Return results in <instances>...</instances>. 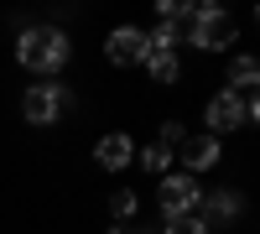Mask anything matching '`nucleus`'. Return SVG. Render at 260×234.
Instances as JSON below:
<instances>
[{
  "label": "nucleus",
  "instance_id": "nucleus-4",
  "mask_svg": "<svg viewBox=\"0 0 260 234\" xmlns=\"http://www.w3.org/2000/svg\"><path fill=\"white\" fill-rule=\"evenodd\" d=\"M260 125V99L255 94H229V89H213L203 99V136L213 141H229L240 130H255Z\"/></svg>",
  "mask_w": 260,
  "mask_h": 234
},
{
  "label": "nucleus",
  "instance_id": "nucleus-10",
  "mask_svg": "<svg viewBox=\"0 0 260 234\" xmlns=\"http://www.w3.org/2000/svg\"><path fill=\"white\" fill-rule=\"evenodd\" d=\"M255 83H260V57L255 52H229L224 57V78H219V89H229V94H255Z\"/></svg>",
  "mask_w": 260,
  "mask_h": 234
},
{
  "label": "nucleus",
  "instance_id": "nucleus-2",
  "mask_svg": "<svg viewBox=\"0 0 260 234\" xmlns=\"http://www.w3.org/2000/svg\"><path fill=\"white\" fill-rule=\"evenodd\" d=\"M234 42H240V26H234L229 6L219 0H192V21H187V47L198 57H229Z\"/></svg>",
  "mask_w": 260,
  "mask_h": 234
},
{
  "label": "nucleus",
  "instance_id": "nucleus-15",
  "mask_svg": "<svg viewBox=\"0 0 260 234\" xmlns=\"http://www.w3.org/2000/svg\"><path fill=\"white\" fill-rule=\"evenodd\" d=\"M151 234H213L198 214H187V219H172V224H156V229H151Z\"/></svg>",
  "mask_w": 260,
  "mask_h": 234
},
{
  "label": "nucleus",
  "instance_id": "nucleus-8",
  "mask_svg": "<svg viewBox=\"0 0 260 234\" xmlns=\"http://www.w3.org/2000/svg\"><path fill=\"white\" fill-rule=\"evenodd\" d=\"M219 166H224V141H213L203 130H187V141L177 146V172L203 182L208 172H219Z\"/></svg>",
  "mask_w": 260,
  "mask_h": 234
},
{
  "label": "nucleus",
  "instance_id": "nucleus-3",
  "mask_svg": "<svg viewBox=\"0 0 260 234\" xmlns=\"http://www.w3.org/2000/svg\"><path fill=\"white\" fill-rule=\"evenodd\" d=\"M16 115L31 130H52V125H62L73 115V89L62 78H37V83H26L16 94Z\"/></svg>",
  "mask_w": 260,
  "mask_h": 234
},
{
  "label": "nucleus",
  "instance_id": "nucleus-16",
  "mask_svg": "<svg viewBox=\"0 0 260 234\" xmlns=\"http://www.w3.org/2000/svg\"><path fill=\"white\" fill-rule=\"evenodd\" d=\"M104 234H151L146 224H104Z\"/></svg>",
  "mask_w": 260,
  "mask_h": 234
},
{
  "label": "nucleus",
  "instance_id": "nucleus-9",
  "mask_svg": "<svg viewBox=\"0 0 260 234\" xmlns=\"http://www.w3.org/2000/svg\"><path fill=\"white\" fill-rule=\"evenodd\" d=\"M89 161L99 166L104 177H120V172H130V166H136V136H130V130H104V136H94V146H89Z\"/></svg>",
  "mask_w": 260,
  "mask_h": 234
},
{
  "label": "nucleus",
  "instance_id": "nucleus-11",
  "mask_svg": "<svg viewBox=\"0 0 260 234\" xmlns=\"http://www.w3.org/2000/svg\"><path fill=\"white\" fill-rule=\"evenodd\" d=\"M146 78H151V89H177V83L187 78V62H182V52H151L146 47Z\"/></svg>",
  "mask_w": 260,
  "mask_h": 234
},
{
  "label": "nucleus",
  "instance_id": "nucleus-12",
  "mask_svg": "<svg viewBox=\"0 0 260 234\" xmlns=\"http://www.w3.org/2000/svg\"><path fill=\"white\" fill-rule=\"evenodd\" d=\"M136 172H146V177L177 172V151H167L161 141H136Z\"/></svg>",
  "mask_w": 260,
  "mask_h": 234
},
{
  "label": "nucleus",
  "instance_id": "nucleus-13",
  "mask_svg": "<svg viewBox=\"0 0 260 234\" xmlns=\"http://www.w3.org/2000/svg\"><path fill=\"white\" fill-rule=\"evenodd\" d=\"M104 219L110 224H136L141 219V193L136 187H115V193L104 198Z\"/></svg>",
  "mask_w": 260,
  "mask_h": 234
},
{
  "label": "nucleus",
  "instance_id": "nucleus-7",
  "mask_svg": "<svg viewBox=\"0 0 260 234\" xmlns=\"http://www.w3.org/2000/svg\"><path fill=\"white\" fill-rule=\"evenodd\" d=\"M198 219L208 229H234V224H245L250 219V198H245V187H203V203H198Z\"/></svg>",
  "mask_w": 260,
  "mask_h": 234
},
{
  "label": "nucleus",
  "instance_id": "nucleus-1",
  "mask_svg": "<svg viewBox=\"0 0 260 234\" xmlns=\"http://www.w3.org/2000/svg\"><path fill=\"white\" fill-rule=\"evenodd\" d=\"M11 57H16V68L31 73V78H62L73 68V37H68V26H57V21H31V26L16 31Z\"/></svg>",
  "mask_w": 260,
  "mask_h": 234
},
{
  "label": "nucleus",
  "instance_id": "nucleus-14",
  "mask_svg": "<svg viewBox=\"0 0 260 234\" xmlns=\"http://www.w3.org/2000/svg\"><path fill=\"white\" fill-rule=\"evenodd\" d=\"M151 141H161L167 151H177V146L187 141V125H182L177 115H161V125H156V136H151Z\"/></svg>",
  "mask_w": 260,
  "mask_h": 234
},
{
  "label": "nucleus",
  "instance_id": "nucleus-6",
  "mask_svg": "<svg viewBox=\"0 0 260 234\" xmlns=\"http://www.w3.org/2000/svg\"><path fill=\"white\" fill-rule=\"evenodd\" d=\"M198 203H203V182H198V177H187V172L156 177V214H161V224L198 214Z\"/></svg>",
  "mask_w": 260,
  "mask_h": 234
},
{
  "label": "nucleus",
  "instance_id": "nucleus-5",
  "mask_svg": "<svg viewBox=\"0 0 260 234\" xmlns=\"http://www.w3.org/2000/svg\"><path fill=\"white\" fill-rule=\"evenodd\" d=\"M99 57L110 62L115 73H136L146 62V26L141 21H115V26L104 31V42H99Z\"/></svg>",
  "mask_w": 260,
  "mask_h": 234
}]
</instances>
